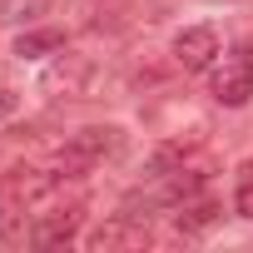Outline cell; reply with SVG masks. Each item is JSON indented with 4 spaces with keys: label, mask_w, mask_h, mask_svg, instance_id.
I'll return each instance as SVG.
<instances>
[{
    "label": "cell",
    "mask_w": 253,
    "mask_h": 253,
    "mask_svg": "<svg viewBox=\"0 0 253 253\" xmlns=\"http://www.w3.org/2000/svg\"><path fill=\"white\" fill-rule=\"evenodd\" d=\"M209 89H213V99H218V104H228V109L248 104V99H253V45L228 50V55H223V65L213 70Z\"/></svg>",
    "instance_id": "1"
},
{
    "label": "cell",
    "mask_w": 253,
    "mask_h": 253,
    "mask_svg": "<svg viewBox=\"0 0 253 253\" xmlns=\"http://www.w3.org/2000/svg\"><path fill=\"white\" fill-rule=\"evenodd\" d=\"M55 50H65V35L60 30H25L15 40V55L20 60H40V55H55Z\"/></svg>",
    "instance_id": "8"
},
{
    "label": "cell",
    "mask_w": 253,
    "mask_h": 253,
    "mask_svg": "<svg viewBox=\"0 0 253 253\" xmlns=\"http://www.w3.org/2000/svg\"><path fill=\"white\" fill-rule=\"evenodd\" d=\"M233 209H238L243 218H253V164H243V174H238V189H233Z\"/></svg>",
    "instance_id": "10"
},
{
    "label": "cell",
    "mask_w": 253,
    "mask_h": 253,
    "mask_svg": "<svg viewBox=\"0 0 253 253\" xmlns=\"http://www.w3.org/2000/svg\"><path fill=\"white\" fill-rule=\"evenodd\" d=\"M144 243H149V228L134 223V218H109V223H99V228L84 238V248H94V253H109V248H144Z\"/></svg>",
    "instance_id": "6"
},
{
    "label": "cell",
    "mask_w": 253,
    "mask_h": 253,
    "mask_svg": "<svg viewBox=\"0 0 253 253\" xmlns=\"http://www.w3.org/2000/svg\"><path fill=\"white\" fill-rule=\"evenodd\" d=\"M45 15V0H0V25H30Z\"/></svg>",
    "instance_id": "9"
},
{
    "label": "cell",
    "mask_w": 253,
    "mask_h": 253,
    "mask_svg": "<svg viewBox=\"0 0 253 253\" xmlns=\"http://www.w3.org/2000/svg\"><path fill=\"white\" fill-rule=\"evenodd\" d=\"M218 55H223V40H218V30H213V25H189V30H179V35H174V65H179V70H189V75L209 70Z\"/></svg>",
    "instance_id": "2"
},
{
    "label": "cell",
    "mask_w": 253,
    "mask_h": 253,
    "mask_svg": "<svg viewBox=\"0 0 253 253\" xmlns=\"http://www.w3.org/2000/svg\"><path fill=\"white\" fill-rule=\"evenodd\" d=\"M35 213L30 209H20V204H10V199H0V238H5V243H25L30 238V223Z\"/></svg>",
    "instance_id": "7"
},
{
    "label": "cell",
    "mask_w": 253,
    "mask_h": 253,
    "mask_svg": "<svg viewBox=\"0 0 253 253\" xmlns=\"http://www.w3.org/2000/svg\"><path fill=\"white\" fill-rule=\"evenodd\" d=\"M80 218H84L80 204H70V209H50V213L35 218L30 243H35V248H60V243H70V238L80 233Z\"/></svg>",
    "instance_id": "5"
},
{
    "label": "cell",
    "mask_w": 253,
    "mask_h": 253,
    "mask_svg": "<svg viewBox=\"0 0 253 253\" xmlns=\"http://www.w3.org/2000/svg\"><path fill=\"white\" fill-rule=\"evenodd\" d=\"M15 109H20V99H15V94H10V89H0V119H10V114H15Z\"/></svg>",
    "instance_id": "11"
},
{
    "label": "cell",
    "mask_w": 253,
    "mask_h": 253,
    "mask_svg": "<svg viewBox=\"0 0 253 253\" xmlns=\"http://www.w3.org/2000/svg\"><path fill=\"white\" fill-rule=\"evenodd\" d=\"M89 84H94V65L80 60V55H60L50 65V75H45V89H65L70 99H94Z\"/></svg>",
    "instance_id": "4"
},
{
    "label": "cell",
    "mask_w": 253,
    "mask_h": 253,
    "mask_svg": "<svg viewBox=\"0 0 253 253\" xmlns=\"http://www.w3.org/2000/svg\"><path fill=\"white\" fill-rule=\"evenodd\" d=\"M84 169H94L99 159H109V154H119L124 149V134L114 129V124H89V129H80V134H70V144H65Z\"/></svg>",
    "instance_id": "3"
}]
</instances>
